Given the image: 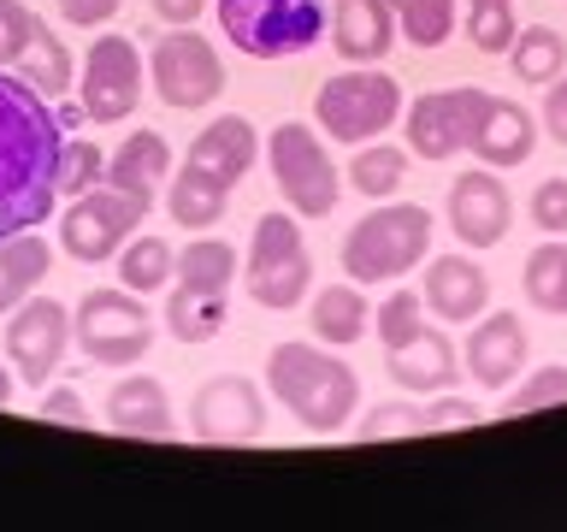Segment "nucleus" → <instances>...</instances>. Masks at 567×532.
Here are the masks:
<instances>
[{"mask_svg":"<svg viewBox=\"0 0 567 532\" xmlns=\"http://www.w3.org/2000/svg\"><path fill=\"white\" fill-rule=\"evenodd\" d=\"M166 207H172V219L184 225V231H207V225H219V219H225V207H230V190L184 166V172L172 177V195H166Z\"/></svg>","mask_w":567,"mask_h":532,"instance_id":"nucleus-29","label":"nucleus"},{"mask_svg":"<svg viewBox=\"0 0 567 532\" xmlns=\"http://www.w3.org/2000/svg\"><path fill=\"white\" fill-rule=\"evenodd\" d=\"M266 390L284 402V415H296L308 432L337 438L349 426V415L361 408V379L349 361L319 344H278L266 355Z\"/></svg>","mask_w":567,"mask_h":532,"instance_id":"nucleus-2","label":"nucleus"},{"mask_svg":"<svg viewBox=\"0 0 567 532\" xmlns=\"http://www.w3.org/2000/svg\"><path fill=\"white\" fill-rule=\"evenodd\" d=\"M390 379H396L402 390H420V397H443V390L461 379V355L443 331L425 326L414 344L390 349Z\"/></svg>","mask_w":567,"mask_h":532,"instance_id":"nucleus-23","label":"nucleus"},{"mask_svg":"<svg viewBox=\"0 0 567 532\" xmlns=\"http://www.w3.org/2000/svg\"><path fill=\"white\" fill-rule=\"evenodd\" d=\"M520 290L538 314H567V243L561 237H549L526 255Z\"/></svg>","mask_w":567,"mask_h":532,"instance_id":"nucleus-28","label":"nucleus"},{"mask_svg":"<svg viewBox=\"0 0 567 532\" xmlns=\"http://www.w3.org/2000/svg\"><path fill=\"white\" fill-rule=\"evenodd\" d=\"M35 30H42V18H35L24 0H0V65H18L35 42Z\"/></svg>","mask_w":567,"mask_h":532,"instance_id":"nucleus-39","label":"nucleus"},{"mask_svg":"<svg viewBox=\"0 0 567 532\" xmlns=\"http://www.w3.org/2000/svg\"><path fill=\"white\" fill-rule=\"evenodd\" d=\"M189 432L202 443H255L266 438V397L243 372H219L195 390L189 402Z\"/></svg>","mask_w":567,"mask_h":532,"instance_id":"nucleus-15","label":"nucleus"},{"mask_svg":"<svg viewBox=\"0 0 567 532\" xmlns=\"http://www.w3.org/2000/svg\"><path fill=\"white\" fill-rule=\"evenodd\" d=\"M7 402H12V372L0 367V408H7Z\"/></svg>","mask_w":567,"mask_h":532,"instance_id":"nucleus-46","label":"nucleus"},{"mask_svg":"<svg viewBox=\"0 0 567 532\" xmlns=\"http://www.w3.org/2000/svg\"><path fill=\"white\" fill-rule=\"evenodd\" d=\"M154 202H142V195H124L113 184H95L83 195H71V207L60 213V248L71 260L95 266V260H113L124 243L142 231Z\"/></svg>","mask_w":567,"mask_h":532,"instance_id":"nucleus-11","label":"nucleus"},{"mask_svg":"<svg viewBox=\"0 0 567 532\" xmlns=\"http://www.w3.org/2000/svg\"><path fill=\"white\" fill-rule=\"evenodd\" d=\"M12 71H18L24 83H35V89H42L48 101H53V95H65V89H78V65H71V53H65V42H60V35H48V24L35 30L30 53H24V60H18Z\"/></svg>","mask_w":567,"mask_h":532,"instance_id":"nucleus-31","label":"nucleus"},{"mask_svg":"<svg viewBox=\"0 0 567 532\" xmlns=\"http://www.w3.org/2000/svg\"><path fill=\"white\" fill-rule=\"evenodd\" d=\"M526 349H532V337H526L520 314H478L467 349H461V361H467L461 372H473V385H485V390H508L526 367Z\"/></svg>","mask_w":567,"mask_h":532,"instance_id":"nucleus-17","label":"nucleus"},{"mask_svg":"<svg viewBox=\"0 0 567 532\" xmlns=\"http://www.w3.org/2000/svg\"><path fill=\"white\" fill-rule=\"evenodd\" d=\"M331 42L349 65H379L390 42H396V18H390V0H337L331 18Z\"/></svg>","mask_w":567,"mask_h":532,"instance_id":"nucleus-22","label":"nucleus"},{"mask_svg":"<svg viewBox=\"0 0 567 532\" xmlns=\"http://www.w3.org/2000/svg\"><path fill=\"white\" fill-rule=\"evenodd\" d=\"M124 0H60V18L78 30H95V24H113Z\"/></svg>","mask_w":567,"mask_h":532,"instance_id":"nucleus-41","label":"nucleus"},{"mask_svg":"<svg viewBox=\"0 0 567 532\" xmlns=\"http://www.w3.org/2000/svg\"><path fill=\"white\" fill-rule=\"evenodd\" d=\"M372 319H379V344H384V355H390V349L414 344V337L425 331V296H420V290H390Z\"/></svg>","mask_w":567,"mask_h":532,"instance_id":"nucleus-34","label":"nucleus"},{"mask_svg":"<svg viewBox=\"0 0 567 532\" xmlns=\"http://www.w3.org/2000/svg\"><path fill=\"white\" fill-rule=\"evenodd\" d=\"M313 284V255H308V237L290 213H266L255 219V237H248V260H243V290L248 301L272 314H290Z\"/></svg>","mask_w":567,"mask_h":532,"instance_id":"nucleus-7","label":"nucleus"},{"mask_svg":"<svg viewBox=\"0 0 567 532\" xmlns=\"http://www.w3.org/2000/svg\"><path fill=\"white\" fill-rule=\"evenodd\" d=\"M230 284H237V248L225 237H189L177 255L172 296H166V331L177 344H213L230 319Z\"/></svg>","mask_w":567,"mask_h":532,"instance_id":"nucleus-3","label":"nucleus"},{"mask_svg":"<svg viewBox=\"0 0 567 532\" xmlns=\"http://www.w3.org/2000/svg\"><path fill=\"white\" fill-rule=\"evenodd\" d=\"M106 426L124 438H154V443H172L177 438V420H172V397L154 372H124V379L106 390Z\"/></svg>","mask_w":567,"mask_h":532,"instance_id":"nucleus-19","label":"nucleus"},{"mask_svg":"<svg viewBox=\"0 0 567 532\" xmlns=\"http://www.w3.org/2000/svg\"><path fill=\"white\" fill-rule=\"evenodd\" d=\"M308 326L313 337L326 349H349V344H361L367 326H372V308H367V296H361V284H326V290L313 296V308H308Z\"/></svg>","mask_w":567,"mask_h":532,"instance_id":"nucleus-25","label":"nucleus"},{"mask_svg":"<svg viewBox=\"0 0 567 532\" xmlns=\"http://www.w3.org/2000/svg\"><path fill=\"white\" fill-rule=\"evenodd\" d=\"M113 260H118V284H124V290H136V296L166 290L172 273H177V248L166 237H142V231L118 248Z\"/></svg>","mask_w":567,"mask_h":532,"instance_id":"nucleus-27","label":"nucleus"},{"mask_svg":"<svg viewBox=\"0 0 567 532\" xmlns=\"http://www.w3.org/2000/svg\"><path fill=\"white\" fill-rule=\"evenodd\" d=\"M154 314H148V296L136 290H89L78 308H71V337L78 349L89 355L95 367H136L154 344Z\"/></svg>","mask_w":567,"mask_h":532,"instance_id":"nucleus-8","label":"nucleus"},{"mask_svg":"<svg viewBox=\"0 0 567 532\" xmlns=\"http://www.w3.org/2000/svg\"><path fill=\"white\" fill-rule=\"evenodd\" d=\"M549 95H544V131H549V142H561L567 149V78H556V83H544Z\"/></svg>","mask_w":567,"mask_h":532,"instance_id":"nucleus-43","label":"nucleus"},{"mask_svg":"<svg viewBox=\"0 0 567 532\" xmlns=\"http://www.w3.org/2000/svg\"><path fill=\"white\" fill-rule=\"evenodd\" d=\"M101 177H106V154L95 149V142H83V136H65L60 142V166H53L60 195H83V190H95Z\"/></svg>","mask_w":567,"mask_h":532,"instance_id":"nucleus-35","label":"nucleus"},{"mask_svg":"<svg viewBox=\"0 0 567 532\" xmlns=\"http://www.w3.org/2000/svg\"><path fill=\"white\" fill-rule=\"evenodd\" d=\"M159 24H195V18L207 12V0H148Z\"/></svg>","mask_w":567,"mask_h":532,"instance_id":"nucleus-45","label":"nucleus"},{"mask_svg":"<svg viewBox=\"0 0 567 532\" xmlns=\"http://www.w3.org/2000/svg\"><path fill=\"white\" fill-rule=\"evenodd\" d=\"M408 177V149H396V142H361V154L349 160V184L367 195V202H384V195H396Z\"/></svg>","mask_w":567,"mask_h":532,"instance_id":"nucleus-32","label":"nucleus"},{"mask_svg":"<svg viewBox=\"0 0 567 532\" xmlns=\"http://www.w3.org/2000/svg\"><path fill=\"white\" fill-rule=\"evenodd\" d=\"M78 101H83V119L95 124H118L136 113L142 101V53L131 35H95L78 65Z\"/></svg>","mask_w":567,"mask_h":532,"instance_id":"nucleus-13","label":"nucleus"},{"mask_svg":"<svg viewBox=\"0 0 567 532\" xmlns=\"http://www.w3.org/2000/svg\"><path fill=\"white\" fill-rule=\"evenodd\" d=\"M532 225L544 231V237H561L567 231V177H544L538 190H532Z\"/></svg>","mask_w":567,"mask_h":532,"instance_id":"nucleus-40","label":"nucleus"},{"mask_svg":"<svg viewBox=\"0 0 567 532\" xmlns=\"http://www.w3.org/2000/svg\"><path fill=\"white\" fill-rule=\"evenodd\" d=\"M514 35H520V24H514V0H478V7L467 12V42L478 53H508Z\"/></svg>","mask_w":567,"mask_h":532,"instance_id":"nucleus-36","label":"nucleus"},{"mask_svg":"<svg viewBox=\"0 0 567 532\" xmlns=\"http://www.w3.org/2000/svg\"><path fill=\"white\" fill-rule=\"evenodd\" d=\"M425 308H432L437 319H478L491 308V273L478 266L473 255H437L432 266H425Z\"/></svg>","mask_w":567,"mask_h":532,"instance_id":"nucleus-20","label":"nucleus"},{"mask_svg":"<svg viewBox=\"0 0 567 532\" xmlns=\"http://www.w3.org/2000/svg\"><path fill=\"white\" fill-rule=\"evenodd\" d=\"M485 106H491V89H432V95L408 101V154L455 160L473 142Z\"/></svg>","mask_w":567,"mask_h":532,"instance_id":"nucleus-14","label":"nucleus"},{"mask_svg":"<svg viewBox=\"0 0 567 532\" xmlns=\"http://www.w3.org/2000/svg\"><path fill=\"white\" fill-rule=\"evenodd\" d=\"M42 415L60 420V426H83L89 408H83V397H78L71 385H48V390H42Z\"/></svg>","mask_w":567,"mask_h":532,"instance_id":"nucleus-42","label":"nucleus"},{"mask_svg":"<svg viewBox=\"0 0 567 532\" xmlns=\"http://www.w3.org/2000/svg\"><path fill=\"white\" fill-rule=\"evenodd\" d=\"M549 402H567V367H538V372H532V379L503 402V415L520 420V415H538V408H549Z\"/></svg>","mask_w":567,"mask_h":532,"instance_id":"nucleus-38","label":"nucleus"},{"mask_svg":"<svg viewBox=\"0 0 567 532\" xmlns=\"http://www.w3.org/2000/svg\"><path fill=\"white\" fill-rule=\"evenodd\" d=\"M0 344H7V367L18 379L48 390V379L65 367V349H71V308H60L53 296H24L7 314Z\"/></svg>","mask_w":567,"mask_h":532,"instance_id":"nucleus-12","label":"nucleus"},{"mask_svg":"<svg viewBox=\"0 0 567 532\" xmlns=\"http://www.w3.org/2000/svg\"><path fill=\"white\" fill-rule=\"evenodd\" d=\"M443 213H450V231H455L467 248H496V243L508 237V225H514V202H508L503 177H496L491 166L461 172L455 184H450V202H443Z\"/></svg>","mask_w":567,"mask_h":532,"instance_id":"nucleus-16","label":"nucleus"},{"mask_svg":"<svg viewBox=\"0 0 567 532\" xmlns=\"http://www.w3.org/2000/svg\"><path fill=\"white\" fill-rule=\"evenodd\" d=\"M478 420V408L473 402H461V397H443L425 408V432H443V426H473Z\"/></svg>","mask_w":567,"mask_h":532,"instance_id":"nucleus-44","label":"nucleus"},{"mask_svg":"<svg viewBox=\"0 0 567 532\" xmlns=\"http://www.w3.org/2000/svg\"><path fill=\"white\" fill-rule=\"evenodd\" d=\"M402 113V83L390 78L384 65H354V71H337V78L319 83L313 95V124L331 131V142H372L379 131H390Z\"/></svg>","mask_w":567,"mask_h":532,"instance_id":"nucleus-6","label":"nucleus"},{"mask_svg":"<svg viewBox=\"0 0 567 532\" xmlns=\"http://www.w3.org/2000/svg\"><path fill=\"white\" fill-rule=\"evenodd\" d=\"M53 266V248L48 237H35V231H18V237L0 243V319H7L24 296H35V284L48 278Z\"/></svg>","mask_w":567,"mask_h":532,"instance_id":"nucleus-26","label":"nucleus"},{"mask_svg":"<svg viewBox=\"0 0 567 532\" xmlns=\"http://www.w3.org/2000/svg\"><path fill=\"white\" fill-rule=\"evenodd\" d=\"M473 7H478V0H473Z\"/></svg>","mask_w":567,"mask_h":532,"instance_id":"nucleus-47","label":"nucleus"},{"mask_svg":"<svg viewBox=\"0 0 567 532\" xmlns=\"http://www.w3.org/2000/svg\"><path fill=\"white\" fill-rule=\"evenodd\" d=\"M266 166H272V184L284 195V207L301 213V219H326V213L343 202V184H337V166L326 154L313 124L284 119L272 136H266Z\"/></svg>","mask_w":567,"mask_h":532,"instance_id":"nucleus-9","label":"nucleus"},{"mask_svg":"<svg viewBox=\"0 0 567 532\" xmlns=\"http://www.w3.org/2000/svg\"><path fill=\"white\" fill-rule=\"evenodd\" d=\"M432 255V213L414 202L372 207L343 237V273L354 284H396Z\"/></svg>","mask_w":567,"mask_h":532,"instance_id":"nucleus-4","label":"nucleus"},{"mask_svg":"<svg viewBox=\"0 0 567 532\" xmlns=\"http://www.w3.org/2000/svg\"><path fill=\"white\" fill-rule=\"evenodd\" d=\"M213 12L248 60H290L326 35V0H213Z\"/></svg>","mask_w":567,"mask_h":532,"instance_id":"nucleus-5","label":"nucleus"},{"mask_svg":"<svg viewBox=\"0 0 567 532\" xmlns=\"http://www.w3.org/2000/svg\"><path fill=\"white\" fill-rule=\"evenodd\" d=\"M60 142L65 124L53 101L0 65V243L48 225L53 202H60V184H53Z\"/></svg>","mask_w":567,"mask_h":532,"instance_id":"nucleus-1","label":"nucleus"},{"mask_svg":"<svg viewBox=\"0 0 567 532\" xmlns=\"http://www.w3.org/2000/svg\"><path fill=\"white\" fill-rule=\"evenodd\" d=\"M172 172V149L159 131H131L118 142L113 154H106V177L101 184H113L124 195H142V202H154V184Z\"/></svg>","mask_w":567,"mask_h":532,"instance_id":"nucleus-24","label":"nucleus"},{"mask_svg":"<svg viewBox=\"0 0 567 532\" xmlns=\"http://www.w3.org/2000/svg\"><path fill=\"white\" fill-rule=\"evenodd\" d=\"M148 83L166 106L195 113V106H213L225 95V60L207 35H195V24H172L148 48Z\"/></svg>","mask_w":567,"mask_h":532,"instance_id":"nucleus-10","label":"nucleus"},{"mask_svg":"<svg viewBox=\"0 0 567 532\" xmlns=\"http://www.w3.org/2000/svg\"><path fill=\"white\" fill-rule=\"evenodd\" d=\"M467 149H473L478 166H491V172L520 166V160H532V149H538V119H532L520 101L491 95V106H485V119H478Z\"/></svg>","mask_w":567,"mask_h":532,"instance_id":"nucleus-21","label":"nucleus"},{"mask_svg":"<svg viewBox=\"0 0 567 532\" xmlns=\"http://www.w3.org/2000/svg\"><path fill=\"white\" fill-rule=\"evenodd\" d=\"M255 160H260L255 124H248L243 113H219L202 136L189 142V160H184V166L202 172V177H213V184H225V190H237L243 177L255 172Z\"/></svg>","mask_w":567,"mask_h":532,"instance_id":"nucleus-18","label":"nucleus"},{"mask_svg":"<svg viewBox=\"0 0 567 532\" xmlns=\"http://www.w3.org/2000/svg\"><path fill=\"white\" fill-rule=\"evenodd\" d=\"M508 65H514V78H520V83H556L561 65H567L561 30H549V24L520 30V35H514V48H508Z\"/></svg>","mask_w":567,"mask_h":532,"instance_id":"nucleus-30","label":"nucleus"},{"mask_svg":"<svg viewBox=\"0 0 567 532\" xmlns=\"http://www.w3.org/2000/svg\"><path fill=\"white\" fill-rule=\"evenodd\" d=\"M390 18H396V35L414 48H443L455 30V0H390Z\"/></svg>","mask_w":567,"mask_h":532,"instance_id":"nucleus-33","label":"nucleus"},{"mask_svg":"<svg viewBox=\"0 0 567 532\" xmlns=\"http://www.w3.org/2000/svg\"><path fill=\"white\" fill-rule=\"evenodd\" d=\"M354 438L379 443V438H425V408L414 402H379L372 415L354 420Z\"/></svg>","mask_w":567,"mask_h":532,"instance_id":"nucleus-37","label":"nucleus"}]
</instances>
